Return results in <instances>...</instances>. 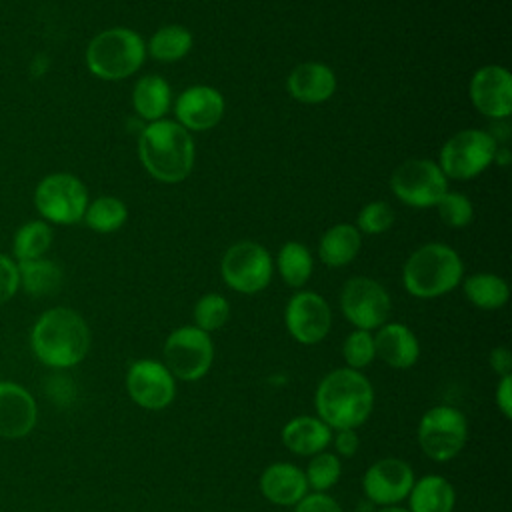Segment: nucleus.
Returning <instances> with one entry per match:
<instances>
[{"label":"nucleus","instance_id":"c85d7f7f","mask_svg":"<svg viewBox=\"0 0 512 512\" xmlns=\"http://www.w3.org/2000/svg\"><path fill=\"white\" fill-rule=\"evenodd\" d=\"M192 48V32L178 24H168L158 28L148 44L146 52L160 62H176L182 60Z\"/></svg>","mask_w":512,"mask_h":512},{"label":"nucleus","instance_id":"c9c22d12","mask_svg":"<svg viewBox=\"0 0 512 512\" xmlns=\"http://www.w3.org/2000/svg\"><path fill=\"white\" fill-rule=\"evenodd\" d=\"M392 224H394V210L388 202H382V200L368 202L358 212V218H356L358 232H364L370 236L386 232Z\"/></svg>","mask_w":512,"mask_h":512},{"label":"nucleus","instance_id":"7ed1b4c3","mask_svg":"<svg viewBox=\"0 0 512 512\" xmlns=\"http://www.w3.org/2000/svg\"><path fill=\"white\" fill-rule=\"evenodd\" d=\"M138 158L160 182L176 184L194 168L196 148L190 132L176 120L148 122L138 136Z\"/></svg>","mask_w":512,"mask_h":512},{"label":"nucleus","instance_id":"4be33fe9","mask_svg":"<svg viewBox=\"0 0 512 512\" xmlns=\"http://www.w3.org/2000/svg\"><path fill=\"white\" fill-rule=\"evenodd\" d=\"M286 88L298 102L320 104L336 92V76L322 62H304L288 74Z\"/></svg>","mask_w":512,"mask_h":512},{"label":"nucleus","instance_id":"2eb2a0df","mask_svg":"<svg viewBox=\"0 0 512 512\" xmlns=\"http://www.w3.org/2000/svg\"><path fill=\"white\" fill-rule=\"evenodd\" d=\"M416 480L412 466L402 458H380L362 476V492L376 506L402 504Z\"/></svg>","mask_w":512,"mask_h":512},{"label":"nucleus","instance_id":"aec40b11","mask_svg":"<svg viewBox=\"0 0 512 512\" xmlns=\"http://www.w3.org/2000/svg\"><path fill=\"white\" fill-rule=\"evenodd\" d=\"M376 358L394 370H408L420 358L416 334L402 322H384L374 334Z\"/></svg>","mask_w":512,"mask_h":512},{"label":"nucleus","instance_id":"f257e3e1","mask_svg":"<svg viewBox=\"0 0 512 512\" xmlns=\"http://www.w3.org/2000/svg\"><path fill=\"white\" fill-rule=\"evenodd\" d=\"M374 386L368 376L348 366L322 376L314 390L316 416L332 430H356L374 410Z\"/></svg>","mask_w":512,"mask_h":512},{"label":"nucleus","instance_id":"7c9ffc66","mask_svg":"<svg viewBox=\"0 0 512 512\" xmlns=\"http://www.w3.org/2000/svg\"><path fill=\"white\" fill-rule=\"evenodd\" d=\"M276 266L282 280L290 288H302L312 276V256L310 250L300 242H286L276 256Z\"/></svg>","mask_w":512,"mask_h":512},{"label":"nucleus","instance_id":"1a4fd4ad","mask_svg":"<svg viewBox=\"0 0 512 512\" xmlns=\"http://www.w3.org/2000/svg\"><path fill=\"white\" fill-rule=\"evenodd\" d=\"M498 144L486 130L466 128L450 136L438 158V166L446 178L468 180L484 172L496 154Z\"/></svg>","mask_w":512,"mask_h":512},{"label":"nucleus","instance_id":"b1692460","mask_svg":"<svg viewBox=\"0 0 512 512\" xmlns=\"http://www.w3.org/2000/svg\"><path fill=\"white\" fill-rule=\"evenodd\" d=\"M362 236L356 226L352 224H334L330 226L320 242H318V254L320 260L330 268H340L350 264L356 254L360 252Z\"/></svg>","mask_w":512,"mask_h":512},{"label":"nucleus","instance_id":"2f4dec72","mask_svg":"<svg viewBox=\"0 0 512 512\" xmlns=\"http://www.w3.org/2000/svg\"><path fill=\"white\" fill-rule=\"evenodd\" d=\"M304 476L312 492H328L338 484L342 476V460L332 450L318 452L310 456Z\"/></svg>","mask_w":512,"mask_h":512},{"label":"nucleus","instance_id":"cd10ccee","mask_svg":"<svg viewBox=\"0 0 512 512\" xmlns=\"http://www.w3.org/2000/svg\"><path fill=\"white\" fill-rule=\"evenodd\" d=\"M464 296L480 310H498L508 302L510 290L504 278L490 272H478L464 278Z\"/></svg>","mask_w":512,"mask_h":512},{"label":"nucleus","instance_id":"58836bf2","mask_svg":"<svg viewBox=\"0 0 512 512\" xmlns=\"http://www.w3.org/2000/svg\"><path fill=\"white\" fill-rule=\"evenodd\" d=\"M334 446V454L340 458H352L356 456L358 448H360V438L356 434V430H334L332 434V442Z\"/></svg>","mask_w":512,"mask_h":512},{"label":"nucleus","instance_id":"4c0bfd02","mask_svg":"<svg viewBox=\"0 0 512 512\" xmlns=\"http://www.w3.org/2000/svg\"><path fill=\"white\" fill-rule=\"evenodd\" d=\"M294 512H344L340 502L328 492H308L296 506Z\"/></svg>","mask_w":512,"mask_h":512},{"label":"nucleus","instance_id":"6ab92c4d","mask_svg":"<svg viewBox=\"0 0 512 512\" xmlns=\"http://www.w3.org/2000/svg\"><path fill=\"white\" fill-rule=\"evenodd\" d=\"M38 408L28 390L0 382V438H24L36 426Z\"/></svg>","mask_w":512,"mask_h":512},{"label":"nucleus","instance_id":"5701e85b","mask_svg":"<svg viewBox=\"0 0 512 512\" xmlns=\"http://www.w3.org/2000/svg\"><path fill=\"white\" fill-rule=\"evenodd\" d=\"M410 512H454L456 490L442 474H424L414 480L408 494Z\"/></svg>","mask_w":512,"mask_h":512},{"label":"nucleus","instance_id":"ea45409f","mask_svg":"<svg viewBox=\"0 0 512 512\" xmlns=\"http://www.w3.org/2000/svg\"><path fill=\"white\" fill-rule=\"evenodd\" d=\"M494 400H496V408L500 410V414L506 420H510L512 418V376H500V380L496 384Z\"/></svg>","mask_w":512,"mask_h":512},{"label":"nucleus","instance_id":"9d476101","mask_svg":"<svg viewBox=\"0 0 512 512\" xmlns=\"http://www.w3.org/2000/svg\"><path fill=\"white\" fill-rule=\"evenodd\" d=\"M220 274L226 286L240 294L262 292L272 280V256L258 242H236L224 252Z\"/></svg>","mask_w":512,"mask_h":512},{"label":"nucleus","instance_id":"20e7f679","mask_svg":"<svg viewBox=\"0 0 512 512\" xmlns=\"http://www.w3.org/2000/svg\"><path fill=\"white\" fill-rule=\"evenodd\" d=\"M464 276L458 252L442 242H430L414 250L402 268V284L410 296L428 300L454 290Z\"/></svg>","mask_w":512,"mask_h":512},{"label":"nucleus","instance_id":"f704fd0d","mask_svg":"<svg viewBox=\"0 0 512 512\" xmlns=\"http://www.w3.org/2000/svg\"><path fill=\"white\" fill-rule=\"evenodd\" d=\"M436 210L440 220L450 226V228H464L472 222L474 218V208L468 196L460 192H450L446 190L442 198L436 202Z\"/></svg>","mask_w":512,"mask_h":512},{"label":"nucleus","instance_id":"e433bc0d","mask_svg":"<svg viewBox=\"0 0 512 512\" xmlns=\"http://www.w3.org/2000/svg\"><path fill=\"white\" fill-rule=\"evenodd\" d=\"M18 290H20L18 262L12 256L0 252V304L12 300Z\"/></svg>","mask_w":512,"mask_h":512},{"label":"nucleus","instance_id":"72a5a7b5","mask_svg":"<svg viewBox=\"0 0 512 512\" xmlns=\"http://www.w3.org/2000/svg\"><path fill=\"white\" fill-rule=\"evenodd\" d=\"M342 358L348 368L364 370L376 360L374 348V334L368 330L354 328L342 342Z\"/></svg>","mask_w":512,"mask_h":512},{"label":"nucleus","instance_id":"f3484780","mask_svg":"<svg viewBox=\"0 0 512 512\" xmlns=\"http://www.w3.org/2000/svg\"><path fill=\"white\" fill-rule=\"evenodd\" d=\"M174 114L176 122L188 132L208 130L224 116V96L206 84L190 86L176 98Z\"/></svg>","mask_w":512,"mask_h":512},{"label":"nucleus","instance_id":"39448f33","mask_svg":"<svg viewBox=\"0 0 512 512\" xmlns=\"http://www.w3.org/2000/svg\"><path fill=\"white\" fill-rule=\"evenodd\" d=\"M146 46L138 32L130 28H108L96 34L86 48L88 70L102 80H122L144 64Z\"/></svg>","mask_w":512,"mask_h":512},{"label":"nucleus","instance_id":"a19ab883","mask_svg":"<svg viewBox=\"0 0 512 512\" xmlns=\"http://www.w3.org/2000/svg\"><path fill=\"white\" fill-rule=\"evenodd\" d=\"M488 364L498 376H512V354L506 346L492 348L488 356Z\"/></svg>","mask_w":512,"mask_h":512},{"label":"nucleus","instance_id":"6e6552de","mask_svg":"<svg viewBox=\"0 0 512 512\" xmlns=\"http://www.w3.org/2000/svg\"><path fill=\"white\" fill-rule=\"evenodd\" d=\"M162 362L176 382H198L212 368L214 342L208 332L194 324L180 326L166 336Z\"/></svg>","mask_w":512,"mask_h":512},{"label":"nucleus","instance_id":"9b49d317","mask_svg":"<svg viewBox=\"0 0 512 512\" xmlns=\"http://www.w3.org/2000/svg\"><path fill=\"white\" fill-rule=\"evenodd\" d=\"M390 188L394 196L412 208H430L448 190V178L438 162L428 158H412L402 162L392 178Z\"/></svg>","mask_w":512,"mask_h":512},{"label":"nucleus","instance_id":"473e14b6","mask_svg":"<svg viewBox=\"0 0 512 512\" xmlns=\"http://www.w3.org/2000/svg\"><path fill=\"white\" fill-rule=\"evenodd\" d=\"M192 316H194V326L210 334L220 330L228 322L230 304L222 294L210 292L198 298V302L194 304Z\"/></svg>","mask_w":512,"mask_h":512},{"label":"nucleus","instance_id":"ddd939ff","mask_svg":"<svg viewBox=\"0 0 512 512\" xmlns=\"http://www.w3.org/2000/svg\"><path fill=\"white\" fill-rule=\"evenodd\" d=\"M126 392L130 400L150 412L168 408L176 398V378L162 360L140 358L126 370Z\"/></svg>","mask_w":512,"mask_h":512},{"label":"nucleus","instance_id":"a211bd4d","mask_svg":"<svg viewBox=\"0 0 512 512\" xmlns=\"http://www.w3.org/2000/svg\"><path fill=\"white\" fill-rule=\"evenodd\" d=\"M260 494L274 506H296L308 492V482L304 470L292 462H272L268 464L258 480Z\"/></svg>","mask_w":512,"mask_h":512},{"label":"nucleus","instance_id":"0eeeda50","mask_svg":"<svg viewBox=\"0 0 512 512\" xmlns=\"http://www.w3.org/2000/svg\"><path fill=\"white\" fill-rule=\"evenodd\" d=\"M34 208L48 224L70 226L84 218L88 190L84 182L70 172H52L34 188Z\"/></svg>","mask_w":512,"mask_h":512},{"label":"nucleus","instance_id":"37998d69","mask_svg":"<svg viewBox=\"0 0 512 512\" xmlns=\"http://www.w3.org/2000/svg\"><path fill=\"white\" fill-rule=\"evenodd\" d=\"M374 512H410V510L398 504V506H378Z\"/></svg>","mask_w":512,"mask_h":512},{"label":"nucleus","instance_id":"c756f323","mask_svg":"<svg viewBox=\"0 0 512 512\" xmlns=\"http://www.w3.org/2000/svg\"><path fill=\"white\" fill-rule=\"evenodd\" d=\"M82 220L90 230L98 234H110L126 224L128 208L116 196H98L96 200L88 202Z\"/></svg>","mask_w":512,"mask_h":512},{"label":"nucleus","instance_id":"f8f14e48","mask_svg":"<svg viewBox=\"0 0 512 512\" xmlns=\"http://www.w3.org/2000/svg\"><path fill=\"white\" fill-rule=\"evenodd\" d=\"M390 308L392 302L386 288L368 276H354L342 286L340 310L358 330H378L388 320Z\"/></svg>","mask_w":512,"mask_h":512},{"label":"nucleus","instance_id":"79ce46f5","mask_svg":"<svg viewBox=\"0 0 512 512\" xmlns=\"http://www.w3.org/2000/svg\"><path fill=\"white\" fill-rule=\"evenodd\" d=\"M510 160H512V154H510V150L506 148V146H498L496 148V154H494V162L498 164V166H508L510 164Z\"/></svg>","mask_w":512,"mask_h":512},{"label":"nucleus","instance_id":"a878e982","mask_svg":"<svg viewBox=\"0 0 512 512\" xmlns=\"http://www.w3.org/2000/svg\"><path fill=\"white\" fill-rule=\"evenodd\" d=\"M18 274H20V288L34 298L50 296L58 292L64 280L62 268L46 256L18 262Z\"/></svg>","mask_w":512,"mask_h":512},{"label":"nucleus","instance_id":"393cba45","mask_svg":"<svg viewBox=\"0 0 512 512\" xmlns=\"http://www.w3.org/2000/svg\"><path fill=\"white\" fill-rule=\"evenodd\" d=\"M172 102V92L168 82L162 76L146 74L142 76L132 90V104L140 118L148 122L162 120Z\"/></svg>","mask_w":512,"mask_h":512},{"label":"nucleus","instance_id":"423d86ee","mask_svg":"<svg viewBox=\"0 0 512 512\" xmlns=\"http://www.w3.org/2000/svg\"><path fill=\"white\" fill-rule=\"evenodd\" d=\"M416 440L426 458L448 462L456 458L468 442V420L460 408L436 404L420 416Z\"/></svg>","mask_w":512,"mask_h":512},{"label":"nucleus","instance_id":"412c9836","mask_svg":"<svg viewBox=\"0 0 512 512\" xmlns=\"http://www.w3.org/2000/svg\"><path fill=\"white\" fill-rule=\"evenodd\" d=\"M332 434L334 430L316 414H298L282 426L280 440L288 452L310 458L318 452L328 450Z\"/></svg>","mask_w":512,"mask_h":512},{"label":"nucleus","instance_id":"dca6fc26","mask_svg":"<svg viewBox=\"0 0 512 512\" xmlns=\"http://www.w3.org/2000/svg\"><path fill=\"white\" fill-rule=\"evenodd\" d=\"M470 100L480 114L492 120H506L512 114L510 72L498 64L478 68L470 78Z\"/></svg>","mask_w":512,"mask_h":512},{"label":"nucleus","instance_id":"4468645a","mask_svg":"<svg viewBox=\"0 0 512 512\" xmlns=\"http://www.w3.org/2000/svg\"><path fill=\"white\" fill-rule=\"evenodd\" d=\"M284 324L288 334L304 346L322 342L332 328L330 304L312 290H298L284 308Z\"/></svg>","mask_w":512,"mask_h":512},{"label":"nucleus","instance_id":"f03ea898","mask_svg":"<svg viewBox=\"0 0 512 512\" xmlns=\"http://www.w3.org/2000/svg\"><path fill=\"white\" fill-rule=\"evenodd\" d=\"M34 356L50 368H72L90 350V328L72 308L56 306L38 316L30 332Z\"/></svg>","mask_w":512,"mask_h":512},{"label":"nucleus","instance_id":"bb28decb","mask_svg":"<svg viewBox=\"0 0 512 512\" xmlns=\"http://www.w3.org/2000/svg\"><path fill=\"white\" fill-rule=\"evenodd\" d=\"M52 242H54V232L46 220L42 218L28 220L14 232V238H12L14 260L26 262V260L44 258Z\"/></svg>","mask_w":512,"mask_h":512}]
</instances>
